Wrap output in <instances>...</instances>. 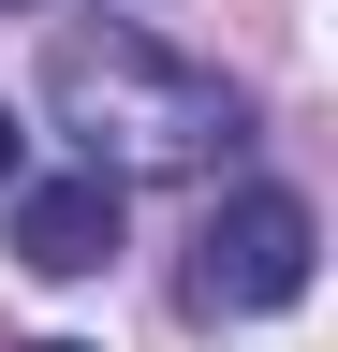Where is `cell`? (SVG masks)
I'll list each match as a JSON object with an SVG mask.
<instances>
[{
    "label": "cell",
    "instance_id": "cell-5",
    "mask_svg": "<svg viewBox=\"0 0 338 352\" xmlns=\"http://www.w3.org/2000/svg\"><path fill=\"white\" fill-rule=\"evenodd\" d=\"M15 352H89V338H15Z\"/></svg>",
    "mask_w": 338,
    "mask_h": 352
},
{
    "label": "cell",
    "instance_id": "cell-2",
    "mask_svg": "<svg viewBox=\"0 0 338 352\" xmlns=\"http://www.w3.org/2000/svg\"><path fill=\"white\" fill-rule=\"evenodd\" d=\"M309 264H324V220H309V191L265 176V191H235L191 235V308H206V323H265V308L309 294Z\"/></svg>",
    "mask_w": 338,
    "mask_h": 352
},
{
    "label": "cell",
    "instance_id": "cell-3",
    "mask_svg": "<svg viewBox=\"0 0 338 352\" xmlns=\"http://www.w3.org/2000/svg\"><path fill=\"white\" fill-rule=\"evenodd\" d=\"M15 264H30V279H103V264H118V176H89V162H74V176H30V191H15Z\"/></svg>",
    "mask_w": 338,
    "mask_h": 352
},
{
    "label": "cell",
    "instance_id": "cell-4",
    "mask_svg": "<svg viewBox=\"0 0 338 352\" xmlns=\"http://www.w3.org/2000/svg\"><path fill=\"white\" fill-rule=\"evenodd\" d=\"M0 176H15V103H0Z\"/></svg>",
    "mask_w": 338,
    "mask_h": 352
},
{
    "label": "cell",
    "instance_id": "cell-1",
    "mask_svg": "<svg viewBox=\"0 0 338 352\" xmlns=\"http://www.w3.org/2000/svg\"><path fill=\"white\" fill-rule=\"evenodd\" d=\"M45 118L74 132L89 176H177V162H221L250 132V88H221L206 59H177L133 15H74L45 44Z\"/></svg>",
    "mask_w": 338,
    "mask_h": 352
}]
</instances>
